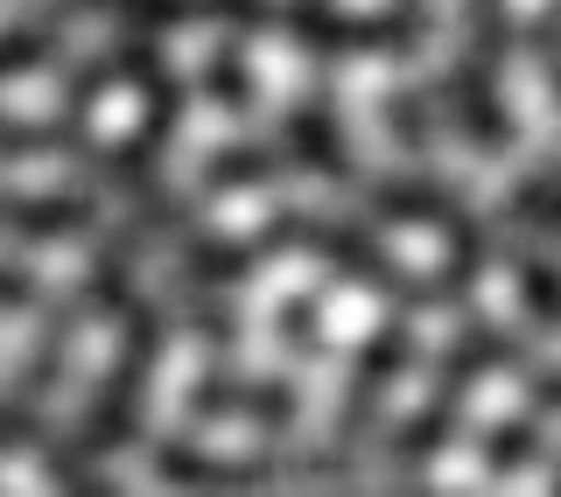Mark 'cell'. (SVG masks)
Masks as SVG:
<instances>
[{
  "mask_svg": "<svg viewBox=\"0 0 561 497\" xmlns=\"http://www.w3.org/2000/svg\"><path fill=\"white\" fill-rule=\"evenodd\" d=\"M245 274H253V245H239V239H197L183 253L190 288H225V280H245Z\"/></svg>",
  "mask_w": 561,
  "mask_h": 497,
  "instance_id": "11",
  "label": "cell"
},
{
  "mask_svg": "<svg viewBox=\"0 0 561 497\" xmlns=\"http://www.w3.org/2000/svg\"><path fill=\"white\" fill-rule=\"evenodd\" d=\"M288 148L302 154L309 169L337 175V183H351V175H358V162H351V148H344V134H337V119H330V105H323V99H309L302 113L288 119Z\"/></svg>",
  "mask_w": 561,
  "mask_h": 497,
  "instance_id": "8",
  "label": "cell"
},
{
  "mask_svg": "<svg viewBox=\"0 0 561 497\" xmlns=\"http://www.w3.org/2000/svg\"><path fill=\"white\" fill-rule=\"evenodd\" d=\"M204 14H232V22H260V0H204Z\"/></svg>",
  "mask_w": 561,
  "mask_h": 497,
  "instance_id": "28",
  "label": "cell"
},
{
  "mask_svg": "<svg viewBox=\"0 0 561 497\" xmlns=\"http://www.w3.org/2000/svg\"><path fill=\"white\" fill-rule=\"evenodd\" d=\"M280 336H288L295 350H316V301L309 294H295L288 309H280Z\"/></svg>",
  "mask_w": 561,
  "mask_h": 497,
  "instance_id": "23",
  "label": "cell"
},
{
  "mask_svg": "<svg viewBox=\"0 0 561 497\" xmlns=\"http://www.w3.org/2000/svg\"><path fill=\"white\" fill-rule=\"evenodd\" d=\"M245 414H253L260 420V428H288V420H295V393H288V385H245Z\"/></svg>",
  "mask_w": 561,
  "mask_h": 497,
  "instance_id": "19",
  "label": "cell"
},
{
  "mask_svg": "<svg viewBox=\"0 0 561 497\" xmlns=\"http://www.w3.org/2000/svg\"><path fill=\"white\" fill-rule=\"evenodd\" d=\"M267 245H309V253H323L337 274L365 280V288H379V294H393V301H408V309H421V301H428V288H421V280H408V266L386 253V245H373L365 232H351V224L274 218V224H267Z\"/></svg>",
  "mask_w": 561,
  "mask_h": 497,
  "instance_id": "2",
  "label": "cell"
},
{
  "mask_svg": "<svg viewBox=\"0 0 561 497\" xmlns=\"http://www.w3.org/2000/svg\"><path fill=\"white\" fill-rule=\"evenodd\" d=\"M386 127H400L408 148H428V105H421V92H400L386 105Z\"/></svg>",
  "mask_w": 561,
  "mask_h": 497,
  "instance_id": "22",
  "label": "cell"
},
{
  "mask_svg": "<svg viewBox=\"0 0 561 497\" xmlns=\"http://www.w3.org/2000/svg\"><path fill=\"white\" fill-rule=\"evenodd\" d=\"M154 344H162V315H154V309H127V350H119V365L105 371L92 414H84L78 441H70L78 455H105V449H119V441L134 435L140 393H148V365H154Z\"/></svg>",
  "mask_w": 561,
  "mask_h": 497,
  "instance_id": "1",
  "label": "cell"
},
{
  "mask_svg": "<svg viewBox=\"0 0 561 497\" xmlns=\"http://www.w3.org/2000/svg\"><path fill=\"white\" fill-rule=\"evenodd\" d=\"M534 393H540V400H548V406H561V379H540V385H534Z\"/></svg>",
  "mask_w": 561,
  "mask_h": 497,
  "instance_id": "29",
  "label": "cell"
},
{
  "mask_svg": "<svg viewBox=\"0 0 561 497\" xmlns=\"http://www.w3.org/2000/svg\"><path fill=\"white\" fill-rule=\"evenodd\" d=\"M513 274H519V294H526V309L540 315V323H554L561 330V274L548 259H513Z\"/></svg>",
  "mask_w": 561,
  "mask_h": 497,
  "instance_id": "13",
  "label": "cell"
},
{
  "mask_svg": "<svg viewBox=\"0 0 561 497\" xmlns=\"http://www.w3.org/2000/svg\"><path fill=\"white\" fill-rule=\"evenodd\" d=\"M140 78H148V119H140V127L119 140V148L105 154V162H99L105 183H140V175L154 169V154H162V134L175 127V113H183V84H175V78H162L154 63L140 70Z\"/></svg>",
  "mask_w": 561,
  "mask_h": 497,
  "instance_id": "4",
  "label": "cell"
},
{
  "mask_svg": "<svg viewBox=\"0 0 561 497\" xmlns=\"http://www.w3.org/2000/svg\"><path fill=\"white\" fill-rule=\"evenodd\" d=\"M456 119H463V134L478 140L484 154L513 148V113H505V99H499V63L470 57L456 70Z\"/></svg>",
  "mask_w": 561,
  "mask_h": 497,
  "instance_id": "6",
  "label": "cell"
},
{
  "mask_svg": "<svg viewBox=\"0 0 561 497\" xmlns=\"http://www.w3.org/2000/svg\"><path fill=\"white\" fill-rule=\"evenodd\" d=\"M288 28L302 35L309 49H393V57H408L421 43V14L414 8H400V14H330L323 0H295Z\"/></svg>",
  "mask_w": 561,
  "mask_h": 497,
  "instance_id": "3",
  "label": "cell"
},
{
  "mask_svg": "<svg viewBox=\"0 0 561 497\" xmlns=\"http://www.w3.org/2000/svg\"><path fill=\"white\" fill-rule=\"evenodd\" d=\"M204 92L218 99V105H232V113L253 99V78H245V57H239V49H218V57L204 63Z\"/></svg>",
  "mask_w": 561,
  "mask_h": 497,
  "instance_id": "14",
  "label": "cell"
},
{
  "mask_svg": "<svg viewBox=\"0 0 561 497\" xmlns=\"http://www.w3.org/2000/svg\"><path fill=\"white\" fill-rule=\"evenodd\" d=\"M0 224H14V232H78V224H92V204L84 197H0Z\"/></svg>",
  "mask_w": 561,
  "mask_h": 497,
  "instance_id": "10",
  "label": "cell"
},
{
  "mask_svg": "<svg viewBox=\"0 0 561 497\" xmlns=\"http://www.w3.org/2000/svg\"><path fill=\"white\" fill-rule=\"evenodd\" d=\"M154 470L169 484H210V490H245V484H267V476H288V463H267V455L210 463V455H190V449H154Z\"/></svg>",
  "mask_w": 561,
  "mask_h": 497,
  "instance_id": "7",
  "label": "cell"
},
{
  "mask_svg": "<svg viewBox=\"0 0 561 497\" xmlns=\"http://www.w3.org/2000/svg\"><path fill=\"white\" fill-rule=\"evenodd\" d=\"M57 148H78L70 127H28V119H0V154H57Z\"/></svg>",
  "mask_w": 561,
  "mask_h": 497,
  "instance_id": "16",
  "label": "cell"
},
{
  "mask_svg": "<svg viewBox=\"0 0 561 497\" xmlns=\"http://www.w3.org/2000/svg\"><path fill=\"white\" fill-rule=\"evenodd\" d=\"M260 175H274V148H232L218 154V162L204 169L210 189H239V183H260Z\"/></svg>",
  "mask_w": 561,
  "mask_h": 497,
  "instance_id": "15",
  "label": "cell"
},
{
  "mask_svg": "<svg viewBox=\"0 0 561 497\" xmlns=\"http://www.w3.org/2000/svg\"><path fill=\"white\" fill-rule=\"evenodd\" d=\"M478 259H484L478 232H470V224H456V259L443 266V280H435V288H428V301H435V294H443V301H449V294H463L470 280H478Z\"/></svg>",
  "mask_w": 561,
  "mask_h": 497,
  "instance_id": "17",
  "label": "cell"
},
{
  "mask_svg": "<svg viewBox=\"0 0 561 497\" xmlns=\"http://www.w3.org/2000/svg\"><path fill=\"white\" fill-rule=\"evenodd\" d=\"M534 449H540V435L526 428V420H505V428L484 441V463H491V470H519Z\"/></svg>",
  "mask_w": 561,
  "mask_h": 497,
  "instance_id": "18",
  "label": "cell"
},
{
  "mask_svg": "<svg viewBox=\"0 0 561 497\" xmlns=\"http://www.w3.org/2000/svg\"><path fill=\"white\" fill-rule=\"evenodd\" d=\"M373 210L393 218V224H443V232L463 224V204H456V189H443V183H379Z\"/></svg>",
  "mask_w": 561,
  "mask_h": 497,
  "instance_id": "9",
  "label": "cell"
},
{
  "mask_svg": "<svg viewBox=\"0 0 561 497\" xmlns=\"http://www.w3.org/2000/svg\"><path fill=\"white\" fill-rule=\"evenodd\" d=\"M513 210H519V218H534V224H554V232H561V183H554V175H540V183H519Z\"/></svg>",
  "mask_w": 561,
  "mask_h": 497,
  "instance_id": "20",
  "label": "cell"
},
{
  "mask_svg": "<svg viewBox=\"0 0 561 497\" xmlns=\"http://www.w3.org/2000/svg\"><path fill=\"white\" fill-rule=\"evenodd\" d=\"M534 49H540L548 84H554V99H561V22H540V28H534Z\"/></svg>",
  "mask_w": 561,
  "mask_h": 497,
  "instance_id": "26",
  "label": "cell"
},
{
  "mask_svg": "<svg viewBox=\"0 0 561 497\" xmlns=\"http://www.w3.org/2000/svg\"><path fill=\"white\" fill-rule=\"evenodd\" d=\"M0 301H8V309L35 301V280H28V274H8V266H0Z\"/></svg>",
  "mask_w": 561,
  "mask_h": 497,
  "instance_id": "27",
  "label": "cell"
},
{
  "mask_svg": "<svg viewBox=\"0 0 561 497\" xmlns=\"http://www.w3.org/2000/svg\"><path fill=\"white\" fill-rule=\"evenodd\" d=\"M197 330L210 336V344H225V350H232V336H239V323H232L225 301H197Z\"/></svg>",
  "mask_w": 561,
  "mask_h": 497,
  "instance_id": "25",
  "label": "cell"
},
{
  "mask_svg": "<svg viewBox=\"0 0 561 497\" xmlns=\"http://www.w3.org/2000/svg\"><path fill=\"white\" fill-rule=\"evenodd\" d=\"M28 435H35V400H8L0 406V449H14Z\"/></svg>",
  "mask_w": 561,
  "mask_h": 497,
  "instance_id": "24",
  "label": "cell"
},
{
  "mask_svg": "<svg viewBox=\"0 0 561 497\" xmlns=\"http://www.w3.org/2000/svg\"><path fill=\"white\" fill-rule=\"evenodd\" d=\"M190 406H197V414H239V406H245V385L225 379V371H204L197 393H190Z\"/></svg>",
  "mask_w": 561,
  "mask_h": 497,
  "instance_id": "21",
  "label": "cell"
},
{
  "mask_svg": "<svg viewBox=\"0 0 561 497\" xmlns=\"http://www.w3.org/2000/svg\"><path fill=\"white\" fill-rule=\"evenodd\" d=\"M408 8H414V0H408Z\"/></svg>",
  "mask_w": 561,
  "mask_h": 497,
  "instance_id": "30",
  "label": "cell"
},
{
  "mask_svg": "<svg viewBox=\"0 0 561 497\" xmlns=\"http://www.w3.org/2000/svg\"><path fill=\"white\" fill-rule=\"evenodd\" d=\"M64 22H70V8H49V14H35V22H22V28H8V35H0V78H14V70L43 63L49 49H57Z\"/></svg>",
  "mask_w": 561,
  "mask_h": 497,
  "instance_id": "12",
  "label": "cell"
},
{
  "mask_svg": "<svg viewBox=\"0 0 561 497\" xmlns=\"http://www.w3.org/2000/svg\"><path fill=\"white\" fill-rule=\"evenodd\" d=\"M400 365H408V330H400V323L373 330V344L358 350V371H351V400H344V435H365V428H373V414H379L386 385L400 379Z\"/></svg>",
  "mask_w": 561,
  "mask_h": 497,
  "instance_id": "5",
  "label": "cell"
}]
</instances>
